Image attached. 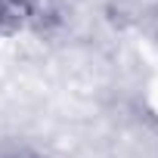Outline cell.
Returning a JSON list of instances; mask_svg holds the SVG:
<instances>
[{
  "mask_svg": "<svg viewBox=\"0 0 158 158\" xmlns=\"http://www.w3.org/2000/svg\"><path fill=\"white\" fill-rule=\"evenodd\" d=\"M31 16V0H0V31L19 28Z\"/></svg>",
  "mask_w": 158,
  "mask_h": 158,
  "instance_id": "obj_1",
  "label": "cell"
}]
</instances>
